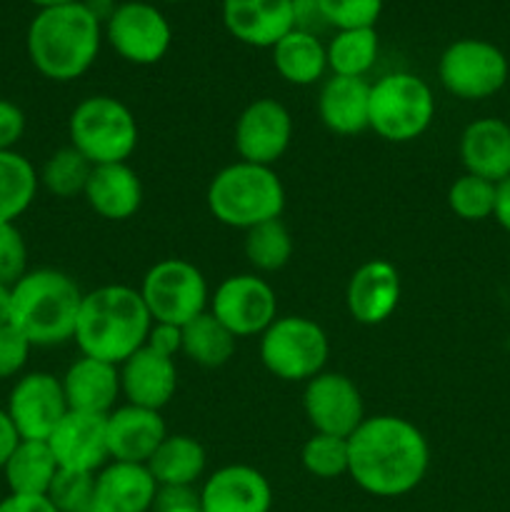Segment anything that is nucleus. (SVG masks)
<instances>
[{
  "label": "nucleus",
  "mask_w": 510,
  "mask_h": 512,
  "mask_svg": "<svg viewBox=\"0 0 510 512\" xmlns=\"http://www.w3.org/2000/svg\"><path fill=\"white\" fill-rule=\"evenodd\" d=\"M400 273L390 260L375 258L360 265L345 288V305L355 323L380 325L398 310Z\"/></svg>",
  "instance_id": "f3484780"
},
{
  "label": "nucleus",
  "mask_w": 510,
  "mask_h": 512,
  "mask_svg": "<svg viewBox=\"0 0 510 512\" xmlns=\"http://www.w3.org/2000/svg\"><path fill=\"white\" fill-rule=\"evenodd\" d=\"M65 400L70 410L93 415H108L115 410V400L120 398V370L118 365L105 360L80 355L63 378Z\"/></svg>",
  "instance_id": "b1692460"
},
{
  "label": "nucleus",
  "mask_w": 510,
  "mask_h": 512,
  "mask_svg": "<svg viewBox=\"0 0 510 512\" xmlns=\"http://www.w3.org/2000/svg\"><path fill=\"white\" fill-rule=\"evenodd\" d=\"M20 443V435L18 430H15L13 420H10L8 410L0 408V470L5 468V463H8V458L13 455V450L18 448Z\"/></svg>",
  "instance_id": "49530a36"
},
{
  "label": "nucleus",
  "mask_w": 510,
  "mask_h": 512,
  "mask_svg": "<svg viewBox=\"0 0 510 512\" xmlns=\"http://www.w3.org/2000/svg\"><path fill=\"white\" fill-rule=\"evenodd\" d=\"M150 350L160 355H168V358H175L183 348V333H180L178 325H170V323H153L150 328L148 340H145Z\"/></svg>",
  "instance_id": "79ce46f5"
},
{
  "label": "nucleus",
  "mask_w": 510,
  "mask_h": 512,
  "mask_svg": "<svg viewBox=\"0 0 510 512\" xmlns=\"http://www.w3.org/2000/svg\"><path fill=\"white\" fill-rule=\"evenodd\" d=\"M320 10L328 28H375L383 13V0H320Z\"/></svg>",
  "instance_id": "e433bc0d"
},
{
  "label": "nucleus",
  "mask_w": 510,
  "mask_h": 512,
  "mask_svg": "<svg viewBox=\"0 0 510 512\" xmlns=\"http://www.w3.org/2000/svg\"><path fill=\"white\" fill-rule=\"evenodd\" d=\"M83 198L100 218L120 223L143 205V183L128 163L93 165Z\"/></svg>",
  "instance_id": "393cba45"
},
{
  "label": "nucleus",
  "mask_w": 510,
  "mask_h": 512,
  "mask_svg": "<svg viewBox=\"0 0 510 512\" xmlns=\"http://www.w3.org/2000/svg\"><path fill=\"white\" fill-rule=\"evenodd\" d=\"M273 65L280 78L290 85H313L328 70V55L318 35L305 30H290L273 45Z\"/></svg>",
  "instance_id": "bb28decb"
},
{
  "label": "nucleus",
  "mask_w": 510,
  "mask_h": 512,
  "mask_svg": "<svg viewBox=\"0 0 510 512\" xmlns=\"http://www.w3.org/2000/svg\"><path fill=\"white\" fill-rule=\"evenodd\" d=\"M58 470L48 440H20L0 473L13 495H48Z\"/></svg>",
  "instance_id": "cd10ccee"
},
{
  "label": "nucleus",
  "mask_w": 510,
  "mask_h": 512,
  "mask_svg": "<svg viewBox=\"0 0 510 512\" xmlns=\"http://www.w3.org/2000/svg\"><path fill=\"white\" fill-rule=\"evenodd\" d=\"M83 290L68 273L55 268L28 270L10 288V325L33 348H55L73 340Z\"/></svg>",
  "instance_id": "20e7f679"
},
{
  "label": "nucleus",
  "mask_w": 510,
  "mask_h": 512,
  "mask_svg": "<svg viewBox=\"0 0 510 512\" xmlns=\"http://www.w3.org/2000/svg\"><path fill=\"white\" fill-rule=\"evenodd\" d=\"M10 323V288L0 283V325Z\"/></svg>",
  "instance_id": "09e8293b"
},
{
  "label": "nucleus",
  "mask_w": 510,
  "mask_h": 512,
  "mask_svg": "<svg viewBox=\"0 0 510 512\" xmlns=\"http://www.w3.org/2000/svg\"><path fill=\"white\" fill-rule=\"evenodd\" d=\"M245 258L260 273H275V270L285 268L293 258V235H290L288 225L280 218L260 223L255 228L245 230Z\"/></svg>",
  "instance_id": "473e14b6"
},
{
  "label": "nucleus",
  "mask_w": 510,
  "mask_h": 512,
  "mask_svg": "<svg viewBox=\"0 0 510 512\" xmlns=\"http://www.w3.org/2000/svg\"><path fill=\"white\" fill-rule=\"evenodd\" d=\"M205 203L218 223L250 230L283 215L285 188L273 168L238 160L213 175Z\"/></svg>",
  "instance_id": "39448f33"
},
{
  "label": "nucleus",
  "mask_w": 510,
  "mask_h": 512,
  "mask_svg": "<svg viewBox=\"0 0 510 512\" xmlns=\"http://www.w3.org/2000/svg\"><path fill=\"white\" fill-rule=\"evenodd\" d=\"M460 163L465 173L490 183L510 178V125L500 118H478L460 135Z\"/></svg>",
  "instance_id": "4be33fe9"
},
{
  "label": "nucleus",
  "mask_w": 510,
  "mask_h": 512,
  "mask_svg": "<svg viewBox=\"0 0 510 512\" xmlns=\"http://www.w3.org/2000/svg\"><path fill=\"white\" fill-rule=\"evenodd\" d=\"M180 333H183L180 353L200 368H223L238 348V338L210 310L185 323Z\"/></svg>",
  "instance_id": "c756f323"
},
{
  "label": "nucleus",
  "mask_w": 510,
  "mask_h": 512,
  "mask_svg": "<svg viewBox=\"0 0 510 512\" xmlns=\"http://www.w3.org/2000/svg\"><path fill=\"white\" fill-rule=\"evenodd\" d=\"M28 273V245L18 225H0V283L13 288Z\"/></svg>",
  "instance_id": "58836bf2"
},
{
  "label": "nucleus",
  "mask_w": 510,
  "mask_h": 512,
  "mask_svg": "<svg viewBox=\"0 0 510 512\" xmlns=\"http://www.w3.org/2000/svg\"><path fill=\"white\" fill-rule=\"evenodd\" d=\"M493 218L498 220L500 228L510 235V178L498 183V198H495Z\"/></svg>",
  "instance_id": "de8ad7c7"
},
{
  "label": "nucleus",
  "mask_w": 510,
  "mask_h": 512,
  "mask_svg": "<svg viewBox=\"0 0 510 512\" xmlns=\"http://www.w3.org/2000/svg\"><path fill=\"white\" fill-rule=\"evenodd\" d=\"M300 463H303L305 473L320 480H335L348 475L350 465V450L348 438H335V435L313 433L305 440L303 450H300Z\"/></svg>",
  "instance_id": "c9c22d12"
},
{
  "label": "nucleus",
  "mask_w": 510,
  "mask_h": 512,
  "mask_svg": "<svg viewBox=\"0 0 510 512\" xmlns=\"http://www.w3.org/2000/svg\"><path fill=\"white\" fill-rule=\"evenodd\" d=\"M495 198H498V185L470 173L455 178L453 185L448 188L450 210L460 220H468V223L493 218Z\"/></svg>",
  "instance_id": "f704fd0d"
},
{
  "label": "nucleus",
  "mask_w": 510,
  "mask_h": 512,
  "mask_svg": "<svg viewBox=\"0 0 510 512\" xmlns=\"http://www.w3.org/2000/svg\"><path fill=\"white\" fill-rule=\"evenodd\" d=\"M260 363L285 383H308L323 373L330 355L328 333L305 315L275 318L260 335Z\"/></svg>",
  "instance_id": "6e6552de"
},
{
  "label": "nucleus",
  "mask_w": 510,
  "mask_h": 512,
  "mask_svg": "<svg viewBox=\"0 0 510 512\" xmlns=\"http://www.w3.org/2000/svg\"><path fill=\"white\" fill-rule=\"evenodd\" d=\"M38 173L18 150H0V225L15 223L38 195Z\"/></svg>",
  "instance_id": "7c9ffc66"
},
{
  "label": "nucleus",
  "mask_w": 510,
  "mask_h": 512,
  "mask_svg": "<svg viewBox=\"0 0 510 512\" xmlns=\"http://www.w3.org/2000/svg\"><path fill=\"white\" fill-rule=\"evenodd\" d=\"M28 3L38 5L40 10H45V8H58V5H68V3H75V0H28Z\"/></svg>",
  "instance_id": "8fccbe9b"
},
{
  "label": "nucleus",
  "mask_w": 510,
  "mask_h": 512,
  "mask_svg": "<svg viewBox=\"0 0 510 512\" xmlns=\"http://www.w3.org/2000/svg\"><path fill=\"white\" fill-rule=\"evenodd\" d=\"M293 28L318 35V30L328 28L320 10V0H293Z\"/></svg>",
  "instance_id": "37998d69"
},
{
  "label": "nucleus",
  "mask_w": 510,
  "mask_h": 512,
  "mask_svg": "<svg viewBox=\"0 0 510 512\" xmlns=\"http://www.w3.org/2000/svg\"><path fill=\"white\" fill-rule=\"evenodd\" d=\"M210 313L235 335H263L278 318V295L273 285L255 273L230 275L210 295Z\"/></svg>",
  "instance_id": "f8f14e48"
},
{
  "label": "nucleus",
  "mask_w": 510,
  "mask_h": 512,
  "mask_svg": "<svg viewBox=\"0 0 510 512\" xmlns=\"http://www.w3.org/2000/svg\"><path fill=\"white\" fill-rule=\"evenodd\" d=\"M0 512H60L48 495H13L0 500Z\"/></svg>",
  "instance_id": "a18cd8bd"
},
{
  "label": "nucleus",
  "mask_w": 510,
  "mask_h": 512,
  "mask_svg": "<svg viewBox=\"0 0 510 512\" xmlns=\"http://www.w3.org/2000/svg\"><path fill=\"white\" fill-rule=\"evenodd\" d=\"M70 145L93 165L128 163L138 148V120L123 100L90 95L80 100L68 120Z\"/></svg>",
  "instance_id": "423d86ee"
},
{
  "label": "nucleus",
  "mask_w": 510,
  "mask_h": 512,
  "mask_svg": "<svg viewBox=\"0 0 510 512\" xmlns=\"http://www.w3.org/2000/svg\"><path fill=\"white\" fill-rule=\"evenodd\" d=\"M378 50L380 40L375 28L338 30L325 45L328 70L333 75H345V78H365V73L378 60Z\"/></svg>",
  "instance_id": "2f4dec72"
},
{
  "label": "nucleus",
  "mask_w": 510,
  "mask_h": 512,
  "mask_svg": "<svg viewBox=\"0 0 510 512\" xmlns=\"http://www.w3.org/2000/svg\"><path fill=\"white\" fill-rule=\"evenodd\" d=\"M5 410H8L20 440H48L70 410L63 380L45 370L20 375L10 390Z\"/></svg>",
  "instance_id": "4468645a"
},
{
  "label": "nucleus",
  "mask_w": 510,
  "mask_h": 512,
  "mask_svg": "<svg viewBox=\"0 0 510 512\" xmlns=\"http://www.w3.org/2000/svg\"><path fill=\"white\" fill-rule=\"evenodd\" d=\"M48 445L60 470L95 475L110 463L105 415L68 410L58 428L50 433Z\"/></svg>",
  "instance_id": "dca6fc26"
},
{
  "label": "nucleus",
  "mask_w": 510,
  "mask_h": 512,
  "mask_svg": "<svg viewBox=\"0 0 510 512\" xmlns=\"http://www.w3.org/2000/svg\"><path fill=\"white\" fill-rule=\"evenodd\" d=\"M208 455L205 448L190 435H168L148 460V470L153 473L155 483L163 485H188L195 488L205 473Z\"/></svg>",
  "instance_id": "c85d7f7f"
},
{
  "label": "nucleus",
  "mask_w": 510,
  "mask_h": 512,
  "mask_svg": "<svg viewBox=\"0 0 510 512\" xmlns=\"http://www.w3.org/2000/svg\"><path fill=\"white\" fill-rule=\"evenodd\" d=\"M163 3H183V0H163Z\"/></svg>",
  "instance_id": "864d4df0"
},
{
  "label": "nucleus",
  "mask_w": 510,
  "mask_h": 512,
  "mask_svg": "<svg viewBox=\"0 0 510 512\" xmlns=\"http://www.w3.org/2000/svg\"><path fill=\"white\" fill-rule=\"evenodd\" d=\"M120 370V393L130 405L148 410H163L178 390V368L175 358L160 355L143 345L135 350Z\"/></svg>",
  "instance_id": "aec40b11"
},
{
  "label": "nucleus",
  "mask_w": 510,
  "mask_h": 512,
  "mask_svg": "<svg viewBox=\"0 0 510 512\" xmlns=\"http://www.w3.org/2000/svg\"><path fill=\"white\" fill-rule=\"evenodd\" d=\"M158 483L148 465L110 460L95 473L93 505L100 512H150L155 508Z\"/></svg>",
  "instance_id": "5701e85b"
},
{
  "label": "nucleus",
  "mask_w": 510,
  "mask_h": 512,
  "mask_svg": "<svg viewBox=\"0 0 510 512\" xmlns=\"http://www.w3.org/2000/svg\"><path fill=\"white\" fill-rule=\"evenodd\" d=\"M105 433H108L110 460L138 465H148L160 443L168 438L160 410L138 408L130 403L105 415Z\"/></svg>",
  "instance_id": "6ab92c4d"
},
{
  "label": "nucleus",
  "mask_w": 510,
  "mask_h": 512,
  "mask_svg": "<svg viewBox=\"0 0 510 512\" xmlns=\"http://www.w3.org/2000/svg\"><path fill=\"white\" fill-rule=\"evenodd\" d=\"M223 25L250 48H273L293 30V0H223Z\"/></svg>",
  "instance_id": "412c9836"
},
{
  "label": "nucleus",
  "mask_w": 510,
  "mask_h": 512,
  "mask_svg": "<svg viewBox=\"0 0 510 512\" xmlns=\"http://www.w3.org/2000/svg\"><path fill=\"white\" fill-rule=\"evenodd\" d=\"M103 23L85 3L38 10L28 25L25 48L33 68L55 83H70L98 60Z\"/></svg>",
  "instance_id": "f03ea898"
},
{
  "label": "nucleus",
  "mask_w": 510,
  "mask_h": 512,
  "mask_svg": "<svg viewBox=\"0 0 510 512\" xmlns=\"http://www.w3.org/2000/svg\"><path fill=\"white\" fill-rule=\"evenodd\" d=\"M153 318L140 290L130 285H100L83 295L75 325V345L80 355L123 365L148 340Z\"/></svg>",
  "instance_id": "7ed1b4c3"
},
{
  "label": "nucleus",
  "mask_w": 510,
  "mask_h": 512,
  "mask_svg": "<svg viewBox=\"0 0 510 512\" xmlns=\"http://www.w3.org/2000/svg\"><path fill=\"white\" fill-rule=\"evenodd\" d=\"M140 298L153 323H170L183 328L210 305L208 280L190 260H158L140 283Z\"/></svg>",
  "instance_id": "1a4fd4ad"
},
{
  "label": "nucleus",
  "mask_w": 510,
  "mask_h": 512,
  "mask_svg": "<svg viewBox=\"0 0 510 512\" xmlns=\"http://www.w3.org/2000/svg\"><path fill=\"white\" fill-rule=\"evenodd\" d=\"M435 95L415 73H388L370 83V130L388 143H410L430 128Z\"/></svg>",
  "instance_id": "0eeeda50"
},
{
  "label": "nucleus",
  "mask_w": 510,
  "mask_h": 512,
  "mask_svg": "<svg viewBox=\"0 0 510 512\" xmlns=\"http://www.w3.org/2000/svg\"><path fill=\"white\" fill-rule=\"evenodd\" d=\"M95 475L73 473V470H58L53 485L48 490V500L60 512H83L93 505Z\"/></svg>",
  "instance_id": "4c0bfd02"
},
{
  "label": "nucleus",
  "mask_w": 510,
  "mask_h": 512,
  "mask_svg": "<svg viewBox=\"0 0 510 512\" xmlns=\"http://www.w3.org/2000/svg\"><path fill=\"white\" fill-rule=\"evenodd\" d=\"M30 340L15 325H0V380L20 378L30 358Z\"/></svg>",
  "instance_id": "ea45409f"
},
{
  "label": "nucleus",
  "mask_w": 510,
  "mask_h": 512,
  "mask_svg": "<svg viewBox=\"0 0 510 512\" xmlns=\"http://www.w3.org/2000/svg\"><path fill=\"white\" fill-rule=\"evenodd\" d=\"M83 512H100L98 508H95V505H88V508H85Z\"/></svg>",
  "instance_id": "603ef678"
},
{
  "label": "nucleus",
  "mask_w": 510,
  "mask_h": 512,
  "mask_svg": "<svg viewBox=\"0 0 510 512\" xmlns=\"http://www.w3.org/2000/svg\"><path fill=\"white\" fill-rule=\"evenodd\" d=\"M90 170H93V163H90L85 155H80L73 145H68V148L55 150V153L45 160V165L38 173V180L50 195L68 200L85 193Z\"/></svg>",
  "instance_id": "72a5a7b5"
},
{
  "label": "nucleus",
  "mask_w": 510,
  "mask_h": 512,
  "mask_svg": "<svg viewBox=\"0 0 510 512\" xmlns=\"http://www.w3.org/2000/svg\"><path fill=\"white\" fill-rule=\"evenodd\" d=\"M508 58L495 43L483 38H460L440 53L438 80L453 98L485 100L505 88Z\"/></svg>",
  "instance_id": "9d476101"
},
{
  "label": "nucleus",
  "mask_w": 510,
  "mask_h": 512,
  "mask_svg": "<svg viewBox=\"0 0 510 512\" xmlns=\"http://www.w3.org/2000/svg\"><path fill=\"white\" fill-rule=\"evenodd\" d=\"M320 123L335 135H358L370 125V83L330 75L318 93Z\"/></svg>",
  "instance_id": "a878e982"
},
{
  "label": "nucleus",
  "mask_w": 510,
  "mask_h": 512,
  "mask_svg": "<svg viewBox=\"0 0 510 512\" xmlns=\"http://www.w3.org/2000/svg\"><path fill=\"white\" fill-rule=\"evenodd\" d=\"M348 475L363 493L403 498L425 480L430 445L423 430L400 415H370L348 438Z\"/></svg>",
  "instance_id": "f257e3e1"
},
{
  "label": "nucleus",
  "mask_w": 510,
  "mask_h": 512,
  "mask_svg": "<svg viewBox=\"0 0 510 512\" xmlns=\"http://www.w3.org/2000/svg\"><path fill=\"white\" fill-rule=\"evenodd\" d=\"M303 413L313 433L350 438L365 420L363 395L348 375L323 370L305 383Z\"/></svg>",
  "instance_id": "ddd939ff"
},
{
  "label": "nucleus",
  "mask_w": 510,
  "mask_h": 512,
  "mask_svg": "<svg viewBox=\"0 0 510 512\" xmlns=\"http://www.w3.org/2000/svg\"><path fill=\"white\" fill-rule=\"evenodd\" d=\"M183 505H200V495L195 488L188 485H158V495H155V508H183Z\"/></svg>",
  "instance_id": "c03bdc74"
},
{
  "label": "nucleus",
  "mask_w": 510,
  "mask_h": 512,
  "mask_svg": "<svg viewBox=\"0 0 510 512\" xmlns=\"http://www.w3.org/2000/svg\"><path fill=\"white\" fill-rule=\"evenodd\" d=\"M25 135V113L13 100L0 98V150H15Z\"/></svg>",
  "instance_id": "a19ab883"
},
{
  "label": "nucleus",
  "mask_w": 510,
  "mask_h": 512,
  "mask_svg": "<svg viewBox=\"0 0 510 512\" xmlns=\"http://www.w3.org/2000/svg\"><path fill=\"white\" fill-rule=\"evenodd\" d=\"M293 140V118L275 98H258L235 123V150L240 160L273 168Z\"/></svg>",
  "instance_id": "2eb2a0df"
},
{
  "label": "nucleus",
  "mask_w": 510,
  "mask_h": 512,
  "mask_svg": "<svg viewBox=\"0 0 510 512\" xmlns=\"http://www.w3.org/2000/svg\"><path fill=\"white\" fill-rule=\"evenodd\" d=\"M103 35L110 48L133 65L160 63L173 43L168 18L143 0L115 5L110 18L103 23Z\"/></svg>",
  "instance_id": "9b49d317"
},
{
  "label": "nucleus",
  "mask_w": 510,
  "mask_h": 512,
  "mask_svg": "<svg viewBox=\"0 0 510 512\" xmlns=\"http://www.w3.org/2000/svg\"><path fill=\"white\" fill-rule=\"evenodd\" d=\"M155 512H203V510H200V505H183V508H163Z\"/></svg>",
  "instance_id": "3c124183"
},
{
  "label": "nucleus",
  "mask_w": 510,
  "mask_h": 512,
  "mask_svg": "<svg viewBox=\"0 0 510 512\" xmlns=\"http://www.w3.org/2000/svg\"><path fill=\"white\" fill-rule=\"evenodd\" d=\"M198 495L203 512H270L273 508L268 478L250 465H223L205 480Z\"/></svg>",
  "instance_id": "a211bd4d"
}]
</instances>
